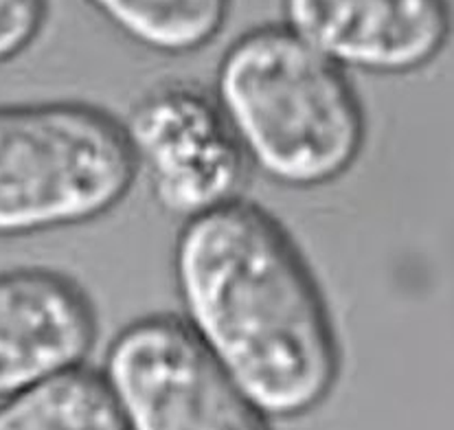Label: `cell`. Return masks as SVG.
<instances>
[{
	"mask_svg": "<svg viewBox=\"0 0 454 430\" xmlns=\"http://www.w3.org/2000/svg\"><path fill=\"white\" fill-rule=\"evenodd\" d=\"M213 97L247 163L281 187H325L363 154L367 117L347 71L284 25L254 27L224 51Z\"/></svg>",
	"mask_w": 454,
	"mask_h": 430,
	"instance_id": "obj_2",
	"label": "cell"
},
{
	"mask_svg": "<svg viewBox=\"0 0 454 430\" xmlns=\"http://www.w3.org/2000/svg\"><path fill=\"white\" fill-rule=\"evenodd\" d=\"M119 34L163 55H189L224 31L233 0H86Z\"/></svg>",
	"mask_w": 454,
	"mask_h": 430,
	"instance_id": "obj_9",
	"label": "cell"
},
{
	"mask_svg": "<svg viewBox=\"0 0 454 430\" xmlns=\"http://www.w3.org/2000/svg\"><path fill=\"white\" fill-rule=\"evenodd\" d=\"M284 27L342 71L409 75L450 40V0H281Z\"/></svg>",
	"mask_w": 454,
	"mask_h": 430,
	"instance_id": "obj_6",
	"label": "cell"
},
{
	"mask_svg": "<svg viewBox=\"0 0 454 430\" xmlns=\"http://www.w3.org/2000/svg\"><path fill=\"white\" fill-rule=\"evenodd\" d=\"M49 20V0H0V64L20 58Z\"/></svg>",
	"mask_w": 454,
	"mask_h": 430,
	"instance_id": "obj_10",
	"label": "cell"
},
{
	"mask_svg": "<svg viewBox=\"0 0 454 430\" xmlns=\"http://www.w3.org/2000/svg\"><path fill=\"white\" fill-rule=\"evenodd\" d=\"M137 176L114 114L83 101L0 106V238L99 220Z\"/></svg>",
	"mask_w": 454,
	"mask_h": 430,
	"instance_id": "obj_3",
	"label": "cell"
},
{
	"mask_svg": "<svg viewBox=\"0 0 454 430\" xmlns=\"http://www.w3.org/2000/svg\"><path fill=\"white\" fill-rule=\"evenodd\" d=\"M101 373L128 430H272L174 314L128 323Z\"/></svg>",
	"mask_w": 454,
	"mask_h": 430,
	"instance_id": "obj_4",
	"label": "cell"
},
{
	"mask_svg": "<svg viewBox=\"0 0 454 430\" xmlns=\"http://www.w3.org/2000/svg\"><path fill=\"white\" fill-rule=\"evenodd\" d=\"M121 123L137 174L165 214L187 222L242 198L247 156L213 90L163 82L143 92Z\"/></svg>",
	"mask_w": 454,
	"mask_h": 430,
	"instance_id": "obj_5",
	"label": "cell"
},
{
	"mask_svg": "<svg viewBox=\"0 0 454 430\" xmlns=\"http://www.w3.org/2000/svg\"><path fill=\"white\" fill-rule=\"evenodd\" d=\"M99 334L95 305L51 268L0 270V400L82 367Z\"/></svg>",
	"mask_w": 454,
	"mask_h": 430,
	"instance_id": "obj_7",
	"label": "cell"
},
{
	"mask_svg": "<svg viewBox=\"0 0 454 430\" xmlns=\"http://www.w3.org/2000/svg\"><path fill=\"white\" fill-rule=\"evenodd\" d=\"M183 323L270 418L312 413L340 376L321 284L270 211L238 200L183 222L174 248Z\"/></svg>",
	"mask_w": 454,
	"mask_h": 430,
	"instance_id": "obj_1",
	"label": "cell"
},
{
	"mask_svg": "<svg viewBox=\"0 0 454 430\" xmlns=\"http://www.w3.org/2000/svg\"><path fill=\"white\" fill-rule=\"evenodd\" d=\"M0 430H128L104 373H58L0 400Z\"/></svg>",
	"mask_w": 454,
	"mask_h": 430,
	"instance_id": "obj_8",
	"label": "cell"
}]
</instances>
